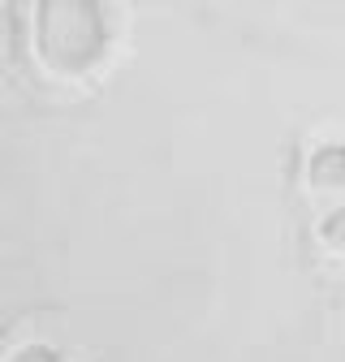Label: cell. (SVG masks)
I'll return each instance as SVG.
<instances>
[{"mask_svg":"<svg viewBox=\"0 0 345 362\" xmlns=\"http://www.w3.org/2000/svg\"><path fill=\"white\" fill-rule=\"evenodd\" d=\"M39 61L61 78H86L108 57L104 0H35Z\"/></svg>","mask_w":345,"mask_h":362,"instance_id":"obj_1","label":"cell"},{"mask_svg":"<svg viewBox=\"0 0 345 362\" xmlns=\"http://www.w3.org/2000/svg\"><path fill=\"white\" fill-rule=\"evenodd\" d=\"M307 177H311V186H320V190H345V143L315 147L311 164H307Z\"/></svg>","mask_w":345,"mask_h":362,"instance_id":"obj_2","label":"cell"},{"mask_svg":"<svg viewBox=\"0 0 345 362\" xmlns=\"http://www.w3.org/2000/svg\"><path fill=\"white\" fill-rule=\"evenodd\" d=\"M320 238H324V246H328V250L345 255V203H341V207H332V211L324 216V224H320Z\"/></svg>","mask_w":345,"mask_h":362,"instance_id":"obj_3","label":"cell"},{"mask_svg":"<svg viewBox=\"0 0 345 362\" xmlns=\"http://www.w3.org/2000/svg\"><path fill=\"white\" fill-rule=\"evenodd\" d=\"M9 362H61V354H57L52 345H26V349H18Z\"/></svg>","mask_w":345,"mask_h":362,"instance_id":"obj_4","label":"cell"}]
</instances>
